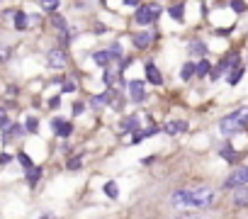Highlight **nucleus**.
Returning <instances> with one entry per match:
<instances>
[{"label":"nucleus","mask_w":248,"mask_h":219,"mask_svg":"<svg viewBox=\"0 0 248 219\" xmlns=\"http://www.w3.org/2000/svg\"><path fill=\"white\" fill-rule=\"evenodd\" d=\"M217 202V192L212 188H180L170 195V204L175 209H209Z\"/></svg>","instance_id":"1"},{"label":"nucleus","mask_w":248,"mask_h":219,"mask_svg":"<svg viewBox=\"0 0 248 219\" xmlns=\"http://www.w3.org/2000/svg\"><path fill=\"white\" fill-rule=\"evenodd\" d=\"M246 125H248V105L233 110V112L226 115V117H221V122H219V132H221L224 137H233V134L243 132Z\"/></svg>","instance_id":"2"},{"label":"nucleus","mask_w":248,"mask_h":219,"mask_svg":"<svg viewBox=\"0 0 248 219\" xmlns=\"http://www.w3.org/2000/svg\"><path fill=\"white\" fill-rule=\"evenodd\" d=\"M161 5H156V3H149V5H137V13H134V20H137V25H151V22H156L158 17H161Z\"/></svg>","instance_id":"3"},{"label":"nucleus","mask_w":248,"mask_h":219,"mask_svg":"<svg viewBox=\"0 0 248 219\" xmlns=\"http://www.w3.org/2000/svg\"><path fill=\"white\" fill-rule=\"evenodd\" d=\"M241 185H248V166L236 168V171L224 180V188H226V190H236V188H241Z\"/></svg>","instance_id":"4"},{"label":"nucleus","mask_w":248,"mask_h":219,"mask_svg":"<svg viewBox=\"0 0 248 219\" xmlns=\"http://www.w3.org/2000/svg\"><path fill=\"white\" fill-rule=\"evenodd\" d=\"M127 90H129V100L132 102H144L146 100V83L144 80H129Z\"/></svg>","instance_id":"5"},{"label":"nucleus","mask_w":248,"mask_h":219,"mask_svg":"<svg viewBox=\"0 0 248 219\" xmlns=\"http://www.w3.org/2000/svg\"><path fill=\"white\" fill-rule=\"evenodd\" d=\"M51 129H54V134L61 137V139H68V137L73 134V125H71L68 120H63V117H54V120H51Z\"/></svg>","instance_id":"6"},{"label":"nucleus","mask_w":248,"mask_h":219,"mask_svg":"<svg viewBox=\"0 0 248 219\" xmlns=\"http://www.w3.org/2000/svg\"><path fill=\"white\" fill-rule=\"evenodd\" d=\"M139 129H141V122H139L137 115H129V117H124V120L119 122V132H122V134H137Z\"/></svg>","instance_id":"7"},{"label":"nucleus","mask_w":248,"mask_h":219,"mask_svg":"<svg viewBox=\"0 0 248 219\" xmlns=\"http://www.w3.org/2000/svg\"><path fill=\"white\" fill-rule=\"evenodd\" d=\"M46 61H49L51 68H63V66H66V51H63V49H49Z\"/></svg>","instance_id":"8"},{"label":"nucleus","mask_w":248,"mask_h":219,"mask_svg":"<svg viewBox=\"0 0 248 219\" xmlns=\"http://www.w3.org/2000/svg\"><path fill=\"white\" fill-rule=\"evenodd\" d=\"M151 42H154V32H137V34H134V47H137L139 51L149 49Z\"/></svg>","instance_id":"9"},{"label":"nucleus","mask_w":248,"mask_h":219,"mask_svg":"<svg viewBox=\"0 0 248 219\" xmlns=\"http://www.w3.org/2000/svg\"><path fill=\"white\" fill-rule=\"evenodd\" d=\"M185 129H187V122H185V120H170V122L163 127V132H166V134H170V137L183 134Z\"/></svg>","instance_id":"10"},{"label":"nucleus","mask_w":248,"mask_h":219,"mask_svg":"<svg viewBox=\"0 0 248 219\" xmlns=\"http://www.w3.org/2000/svg\"><path fill=\"white\" fill-rule=\"evenodd\" d=\"M146 78H149V83H154V85H161V83H163V76H161V71H158L156 63H146Z\"/></svg>","instance_id":"11"},{"label":"nucleus","mask_w":248,"mask_h":219,"mask_svg":"<svg viewBox=\"0 0 248 219\" xmlns=\"http://www.w3.org/2000/svg\"><path fill=\"white\" fill-rule=\"evenodd\" d=\"M3 132V139L5 141H10V139H15V137H22L25 134V127H20V125H8L5 129H0Z\"/></svg>","instance_id":"12"},{"label":"nucleus","mask_w":248,"mask_h":219,"mask_svg":"<svg viewBox=\"0 0 248 219\" xmlns=\"http://www.w3.org/2000/svg\"><path fill=\"white\" fill-rule=\"evenodd\" d=\"M51 22H54V27H56V30L61 32V39H63V42H68V39H71V34H68V27H66V20H63L61 15H54V17H51Z\"/></svg>","instance_id":"13"},{"label":"nucleus","mask_w":248,"mask_h":219,"mask_svg":"<svg viewBox=\"0 0 248 219\" xmlns=\"http://www.w3.org/2000/svg\"><path fill=\"white\" fill-rule=\"evenodd\" d=\"M233 204L236 207H248V188H236V192H233Z\"/></svg>","instance_id":"14"},{"label":"nucleus","mask_w":248,"mask_h":219,"mask_svg":"<svg viewBox=\"0 0 248 219\" xmlns=\"http://www.w3.org/2000/svg\"><path fill=\"white\" fill-rule=\"evenodd\" d=\"M168 15H170L175 22H185V5H183V3L170 5V8H168Z\"/></svg>","instance_id":"15"},{"label":"nucleus","mask_w":248,"mask_h":219,"mask_svg":"<svg viewBox=\"0 0 248 219\" xmlns=\"http://www.w3.org/2000/svg\"><path fill=\"white\" fill-rule=\"evenodd\" d=\"M187 49H190L192 56H207V44L200 42V39H192V42L187 44Z\"/></svg>","instance_id":"16"},{"label":"nucleus","mask_w":248,"mask_h":219,"mask_svg":"<svg viewBox=\"0 0 248 219\" xmlns=\"http://www.w3.org/2000/svg\"><path fill=\"white\" fill-rule=\"evenodd\" d=\"M243 73H246V68L241 66V63H236V66H231V73H229V85H236L241 78H243Z\"/></svg>","instance_id":"17"},{"label":"nucleus","mask_w":248,"mask_h":219,"mask_svg":"<svg viewBox=\"0 0 248 219\" xmlns=\"http://www.w3.org/2000/svg\"><path fill=\"white\" fill-rule=\"evenodd\" d=\"M219 156H221L224 161H229V163H236V161H238V154H236V151H233V149H231L229 144L219 149Z\"/></svg>","instance_id":"18"},{"label":"nucleus","mask_w":248,"mask_h":219,"mask_svg":"<svg viewBox=\"0 0 248 219\" xmlns=\"http://www.w3.org/2000/svg\"><path fill=\"white\" fill-rule=\"evenodd\" d=\"M209 71H212V63L207 61V59H202L197 66H195V76H200V78H204V76H209Z\"/></svg>","instance_id":"19"},{"label":"nucleus","mask_w":248,"mask_h":219,"mask_svg":"<svg viewBox=\"0 0 248 219\" xmlns=\"http://www.w3.org/2000/svg\"><path fill=\"white\" fill-rule=\"evenodd\" d=\"M27 173V183H30V188H34L37 185V180L42 178V168H37V166H32L30 171H25Z\"/></svg>","instance_id":"20"},{"label":"nucleus","mask_w":248,"mask_h":219,"mask_svg":"<svg viewBox=\"0 0 248 219\" xmlns=\"http://www.w3.org/2000/svg\"><path fill=\"white\" fill-rule=\"evenodd\" d=\"M13 22H15V27L20 30V32H25L27 30V13H15V17H13Z\"/></svg>","instance_id":"21"},{"label":"nucleus","mask_w":248,"mask_h":219,"mask_svg":"<svg viewBox=\"0 0 248 219\" xmlns=\"http://www.w3.org/2000/svg\"><path fill=\"white\" fill-rule=\"evenodd\" d=\"M93 61H95V63H100V66H107V63L112 61L109 49H107V51H95V54H93Z\"/></svg>","instance_id":"22"},{"label":"nucleus","mask_w":248,"mask_h":219,"mask_svg":"<svg viewBox=\"0 0 248 219\" xmlns=\"http://www.w3.org/2000/svg\"><path fill=\"white\" fill-rule=\"evenodd\" d=\"M107 102H109V95H107V93H102V95H95V97L90 100V105H93L95 110H100V107H105Z\"/></svg>","instance_id":"23"},{"label":"nucleus","mask_w":248,"mask_h":219,"mask_svg":"<svg viewBox=\"0 0 248 219\" xmlns=\"http://www.w3.org/2000/svg\"><path fill=\"white\" fill-rule=\"evenodd\" d=\"M105 195H107V197H112V200H114V197H119V188H117V183H114V180L105 183Z\"/></svg>","instance_id":"24"},{"label":"nucleus","mask_w":248,"mask_h":219,"mask_svg":"<svg viewBox=\"0 0 248 219\" xmlns=\"http://www.w3.org/2000/svg\"><path fill=\"white\" fill-rule=\"evenodd\" d=\"M39 5H42V10L54 13V10H59V0H39Z\"/></svg>","instance_id":"25"},{"label":"nucleus","mask_w":248,"mask_h":219,"mask_svg":"<svg viewBox=\"0 0 248 219\" xmlns=\"http://www.w3.org/2000/svg\"><path fill=\"white\" fill-rule=\"evenodd\" d=\"M192 76H195V63H185L183 71H180V78H183V80H190Z\"/></svg>","instance_id":"26"},{"label":"nucleus","mask_w":248,"mask_h":219,"mask_svg":"<svg viewBox=\"0 0 248 219\" xmlns=\"http://www.w3.org/2000/svg\"><path fill=\"white\" fill-rule=\"evenodd\" d=\"M17 161L22 163V168H25V171H30V168L34 166V163H32V158H30V156H27L25 151H20V154H17Z\"/></svg>","instance_id":"27"},{"label":"nucleus","mask_w":248,"mask_h":219,"mask_svg":"<svg viewBox=\"0 0 248 219\" xmlns=\"http://www.w3.org/2000/svg\"><path fill=\"white\" fill-rule=\"evenodd\" d=\"M37 127H39V120L30 115V117H27V122H25V129H27V132H37Z\"/></svg>","instance_id":"28"},{"label":"nucleus","mask_w":248,"mask_h":219,"mask_svg":"<svg viewBox=\"0 0 248 219\" xmlns=\"http://www.w3.org/2000/svg\"><path fill=\"white\" fill-rule=\"evenodd\" d=\"M231 10L236 15H241V13H246V3H243V0H231Z\"/></svg>","instance_id":"29"},{"label":"nucleus","mask_w":248,"mask_h":219,"mask_svg":"<svg viewBox=\"0 0 248 219\" xmlns=\"http://www.w3.org/2000/svg\"><path fill=\"white\" fill-rule=\"evenodd\" d=\"M109 56H112V59H122V44H119V42H114V44L109 47Z\"/></svg>","instance_id":"30"},{"label":"nucleus","mask_w":248,"mask_h":219,"mask_svg":"<svg viewBox=\"0 0 248 219\" xmlns=\"http://www.w3.org/2000/svg\"><path fill=\"white\" fill-rule=\"evenodd\" d=\"M80 166H83L80 156H73V158L68 161V171H80Z\"/></svg>","instance_id":"31"},{"label":"nucleus","mask_w":248,"mask_h":219,"mask_svg":"<svg viewBox=\"0 0 248 219\" xmlns=\"http://www.w3.org/2000/svg\"><path fill=\"white\" fill-rule=\"evenodd\" d=\"M85 112V105L83 102H73V115L78 117V115H83Z\"/></svg>","instance_id":"32"},{"label":"nucleus","mask_w":248,"mask_h":219,"mask_svg":"<svg viewBox=\"0 0 248 219\" xmlns=\"http://www.w3.org/2000/svg\"><path fill=\"white\" fill-rule=\"evenodd\" d=\"M73 90H76V83H73V80H68V83L63 85V93H73Z\"/></svg>","instance_id":"33"},{"label":"nucleus","mask_w":248,"mask_h":219,"mask_svg":"<svg viewBox=\"0 0 248 219\" xmlns=\"http://www.w3.org/2000/svg\"><path fill=\"white\" fill-rule=\"evenodd\" d=\"M10 161H13V156H10V154H3V156H0V163H3V166H8Z\"/></svg>","instance_id":"34"},{"label":"nucleus","mask_w":248,"mask_h":219,"mask_svg":"<svg viewBox=\"0 0 248 219\" xmlns=\"http://www.w3.org/2000/svg\"><path fill=\"white\" fill-rule=\"evenodd\" d=\"M105 30H107V27H105L102 22H97V25H95V34H105Z\"/></svg>","instance_id":"35"},{"label":"nucleus","mask_w":248,"mask_h":219,"mask_svg":"<svg viewBox=\"0 0 248 219\" xmlns=\"http://www.w3.org/2000/svg\"><path fill=\"white\" fill-rule=\"evenodd\" d=\"M49 105H51V107H59V105H61V97H59V95H56V97H51V100H49Z\"/></svg>","instance_id":"36"},{"label":"nucleus","mask_w":248,"mask_h":219,"mask_svg":"<svg viewBox=\"0 0 248 219\" xmlns=\"http://www.w3.org/2000/svg\"><path fill=\"white\" fill-rule=\"evenodd\" d=\"M124 5H129V8H137V5H139V0H124Z\"/></svg>","instance_id":"37"}]
</instances>
